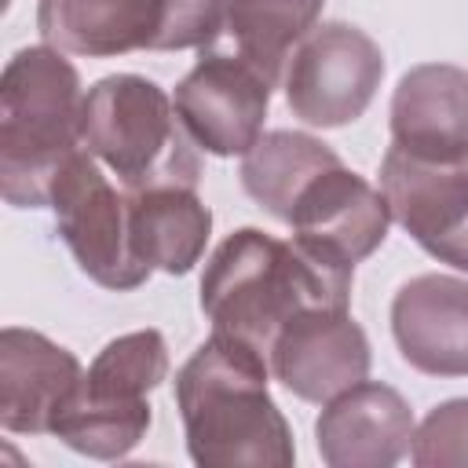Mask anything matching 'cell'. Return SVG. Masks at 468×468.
<instances>
[{
  "mask_svg": "<svg viewBox=\"0 0 468 468\" xmlns=\"http://www.w3.org/2000/svg\"><path fill=\"white\" fill-rule=\"evenodd\" d=\"M410 457L417 468H468V399L439 402L413 431Z\"/></svg>",
  "mask_w": 468,
  "mask_h": 468,
  "instance_id": "20",
  "label": "cell"
},
{
  "mask_svg": "<svg viewBox=\"0 0 468 468\" xmlns=\"http://www.w3.org/2000/svg\"><path fill=\"white\" fill-rule=\"evenodd\" d=\"M391 336L417 373L468 377V282L453 274L402 282L391 300Z\"/></svg>",
  "mask_w": 468,
  "mask_h": 468,
  "instance_id": "14",
  "label": "cell"
},
{
  "mask_svg": "<svg viewBox=\"0 0 468 468\" xmlns=\"http://www.w3.org/2000/svg\"><path fill=\"white\" fill-rule=\"evenodd\" d=\"M333 165H340V157L322 139H314L307 132L278 128V132L260 135L256 146L245 154L241 186L267 216L289 223L292 205L303 194V186Z\"/></svg>",
  "mask_w": 468,
  "mask_h": 468,
  "instance_id": "18",
  "label": "cell"
},
{
  "mask_svg": "<svg viewBox=\"0 0 468 468\" xmlns=\"http://www.w3.org/2000/svg\"><path fill=\"white\" fill-rule=\"evenodd\" d=\"M168 377V344L157 329H135L110 340L88 366L77 395L51 435L95 461L128 457L150 431V391Z\"/></svg>",
  "mask_w": 468,
  "mask_h": 468,
  "instance_id": "5",
  "label": "cell"
},
{
  "mask_svg": "<svg viewBox=\"0 0 468 468\" xmlns=\"http://www.w3.org/2000/svg\"><path fill=\"white\" fill-rule=\"evenodd\" d=\"M186 453L201 468H292L289 420L267 388V355L212 333L176 373Z\"/></svg>",
  "mask_w": 468,
  "mask_h": 468,
  "instance_id": "1",
  "label": "cell"
},
{
  "mask_svg": "<svg viewBox=\"0 0 468 468\" xmlns=\"http://www.w3.org/2000/svg\"><path fill=\"white\" fill-rule=\"evenodd\" d=\"M55 230L73 252L77 267L102 289L128 292L150 278L128 234V194L99 172L88 150H77L51 183Z\"/></svg>",
  "mask_w": 468,
  "mask_h": 468,
  "instance_id": "6",
  "label": "cell"
},
{
  "mask_svg": "<svg viewBox=\"0 0 468 468\" xmlns=\"http://www.w3.org/2000/svg\"><path fill=\"white\" fill-rule=\"evenodd\" d=\"M227 22V0H165V22L154 51L208 48Z\"/></svg>",
  "mask_w": 468,
  "mask_h": 468,
  "instance_id": "21",
  "label": "cell"
},
{
  "mask_svg": "<svg viewBox=\"0 0 468 468\" xmlns=\"http://www.w3.org/2000/svg\"><path fill=\"white\" fill-rule=\"evenodd\" d=\"M80 139L124 190L165 183L197 186L201 165L190 146L194 139L179 124L176 102L161 84L139 73H113L88 88Z\"/></svg>",
  "mask_w": 468,
  "mask_h": 468,
  "instance_id": "4",
  "label": "cell"
},
{
  "mask_svg": "<svg viewBox=\"0 0 468 468\" xmlns=\"http://www.w3.org/2000/svg\"><path fill=\"white\" fill-rule=\"evenodd\" d=\"M161 22L165 0H37L44 44L84 58L154 51Z\"/></svg>",
  "mask_w": 468,
  "mask_h": 468,
  "instance_id": "16",
  "label": "cell"
},
{
  "mask_svg": "<svg viewBox=\"0 0 468 468\" xmlns=\"http://www.w3.org/2000/svg\"><path fill=\"white\" fill-rule=\"evenodd\" d=\"M351 278L311 260L296 241L256 227L227 234L201 274V311L212 333L249 340L263 355L285 322L307 307H347Z\"/></svg>",
  "mask_w": 468,
  "mask_h": 468,
  "instance_id": "2",
  "label": "cell"
},
{
  "mask_svg": "<svg viewBox=\"0 0 468 468\" xmlns=\"http://www.w3.org/2000/svg\"><path fill=\"white\" fill-rule=\"evenodd\" d=\"M172 102L194 146L216 157H245L263 135L271 80L241 55L201 51L194 69L176 84Z\"/></svg>",
  "mask_w": 468,
  "mask_h": 468,
  "instance_id": "8",
  "label": "cell"
},
{
  "mask_svg": "<svg viewBox=\"0 0 468 468\" xmlns=\"http://www.w3.org/2000/svg\"><path fill=\"white\" fill-rule=\"evenodd\" d=\"M380 194L391 219L428 256L468 271V161H424L388 146Z\"/></svg>",
  "mask_w": 468,
  "mask_h": 468,
  "instance_id": "9",
  "label": "cell"
},
{
  "mask_svg": "<svg viewBox=\"0 0 468 468\" xmlns=\"http://www.w3.org/2000/svg\"><path fill=\"white\" fill-rule=\"evenodd\" d=\"M84 380L77 355L37 329H0V424L18 435H51Z\"/></svg>",
  "mask_w": 468,
  "mask_h": 468,
  "instance_id": "12",
  "label": "cell"
},
{
  "mask_svg": "<svg viewBox=\"0 0 468 468\" xmlns=\"http://www.w3.org/2000/svg\"><path fill=\"white\" fill-rule=\"evenodd\" d=\"M391 208L358 172L333 165L318 172L292 205V241L318 263L355 274V263L373 256L388 238Z\"/></svg>",
  "mask_w": 468,
  "mask_h": 468,
  "instance_id": "10",
  "label": "cell"
},
{
  "mask_svg": "<svg viewBox=\"0 0 468 468\" xmlns=\"http://www.w3.org/2000/svg\"><path fill=\"white\" fill-rule=\"evenodd\" d=\"M271 373L303 402H329L369 377V340L347 307H307L267 351Z\"/></svg>",
  "mask_w": 468,
  "mask_h": 468,
  "instance_id": "11",
  "label": "cell"
},
{
  "mask_svg": "<svg viewBox=\"0 0 468 468\" xmlns=\"http://www.w3.org/2000/svg\"><path fill=\"white\" fill-rule=\"evenodd\" d=\"M391 146L424 161H468V73L420 62L391 95Z\"/></svg>",
  "mask_w": 468,
  "mask_h": 468,
  "instance_id": "15",
  "label": "cell"
},
{
  "mask_svg": "<svg viewBox=\"0 0 468 468\" xmlns=\"http://www.w3.org/2000/svg\"><path fill=\"white\" fill-rule=\"evenodd\" d=\"M84 91L66 51L22 48L0 77V194L15 208L51 205V183L84 146Z\"/></svg>",
  "mask_w": 468,
  "mask_h": 468,
  "instance_id": "3",
  "label": "cell"
},
{
  "mask_svg": "<svg viewBox=\"0 0 468 468\" xmlns=\"http://www.w3.org/2000/svg\"><path fill=\"white\" fill-rule=\"evenodd\" d=\"M128 234L135 256L150 271L157 267L165 274H186L205 256L212 212L197 197V186L165 183L128 190Z\"/></svg>",
  "mask_w": 468,
  "mask_h": 468,
  "instance_id": "17",
  "label": "cell"
},
{
  "mask_svg": "<svg viewBox=\"0 0 468 468\" xmlns=\"http://www.w3.org/2000/svg\"><path fill=\"white\" fill-rule=\"evenodd\" d=\"M410 402L377 380H362L325 402L314 420V442L329 468H391L413 442Z\"/></svg>",
  "mask_w": 468,
  "mask_h": 468,
  "instance_id": "13",
  "label": "cell"
},
{
  "mask_svg": "<svg viewBox=\"0 0 468 468\" xmlns=\"http://www.w3.org/2000/svg\"><path fill=\"white\" fill-rule=\"evenodd\" d=\"M322 4L325 0H227V29L238 40V55L274 84L285 77L300 40L314 29Z\"/></svg>",
  "mask_w": 468,
  "mask_h": 468,
  "instance_id": "19",
  "label": "cell"
},
{
  "mask_svg": "<svg viewBox=\"0 0 468 468\" xmlns=\"http://www.w3.org/2000/svg\"><path fill=\"white\" fill-rule=\"evenodd\" d=\"M282 80L292 117L314 128H344L369 110L384 80V51L366 29L325 22L300 40Z\"/></svg>",
  "mask_w": 468,
  "mask_h": 468,
  "instance_id": "7",
  "label": "cell"
}]
</instances>
